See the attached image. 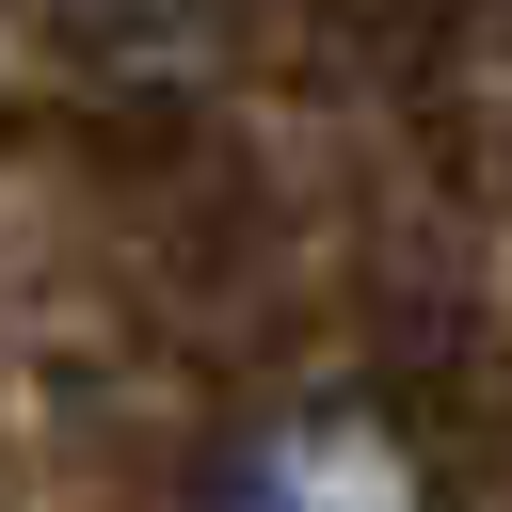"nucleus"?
I'll return each mask as SVG.
<instances>
[{
  "label": "nucleus",
  "instance_id": "1",
  "mask_svg": "<svg viewBox=\"0 0 512 512\" xmlns=\"http://www.w3.org/2000/svg\"><path fill=\"white\" fill-rule=\"evenodd\" d=\"M224 512H432V480H416V448L384 432V416H288V432H256L240 464H224Z\"/></svg>",
  "mask_w": 512,
  "mask_h": 512
}]
</instances>
